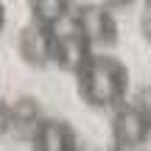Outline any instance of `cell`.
I'll return each mask as SVG.
<instances>
[{"label":"cell","instance_id":"obj_13","mask_svg":"<svg viewBox=\"0 0 151 151\" xmlns=\"http://www.w3.org/2000/svg\"><path fill=\"white\" fill-rule=\"evenodd\" d=\"M3 22H6V9H3V3H0V31H3Z\"/></svg>","mask_w":151,"mask_h":151},{"label":"cell","instance_id":"obj_5","mask_svg":"<svg viewBox=\"0 0 151 151\" xmlns=\"http://www.w3.org/2000/svg\"><path fill=\"white\" fill-rule=\"evenodd\" d=\"M56 45H53V65L65 73H78L81 65L92 56V42L84 37L81 31H62L53 34Z\"/></svg>","mask_w":151,"mask_h":151},{"label":"cell","instance_id":"obj_6","mask_svg":"<svg viewBox=\"0 0 151 151\" xmlns=\"http://www.w3.org/2000/svg\"><path fill=\"white\" fill-rule=\"evenodd\" d=\"M34 148L39 151H73L78 143H76L73 126L65 123V120L56 118H45L34 126V137H31Z\"/></svg>","mask_w":151,"mask_h":151},{"label":"cell","instance_id":"obj_11","mask_svg":"<svg viewBox=\"0 0 151 151\" xmlns=\"http://www.w3.org/2000/svg\"><path fill=\"white\" fill-rule=\"evenodd\" d=\"M137 104H140V106L146 109V115H148V120H151V92H140Z\"/></svg>","mask_w":151,"mask_h":151},{"label":"cell","instance_id":"obj_10","mask_svg":"<svg viewBox=\"0 0 151 151\" xmlns=\"http://www.w3.org/2000/svg\"><path fill=\"white\" fill-rule=\"evenodd\" d=\"M11 126H14V115H11V109L0 106V134H3V132H9Z\"/></svg>","mask_w":151,"mask_h":151},{"label":"cell","instance_id":"obj_14","mask_svg":"<svg viewBox=\"0 0 151 151\" xmlns=\"http://www.w3.org/2000/svg\"><path fill=\"white\" fill-rule=\"evenodd\" d=\"M148 3H151V0H148Z\"/></svg>","mask_w":151,"mask_h":151},{"label":"cell","instance_id":"obj_12","mask_svg":"<svg viewBox=\"0 0 151 151\" xmlns=\"http://www.w3.org/2000/svg\"><path fill=\"white\" fill-rule=\"evenodd\" d=\"M106 6H126V3H132V0H104Z\"/></svg>","mask_w":151,"mask_h":151},{"label":"cell","instance_id":"obj_4","mask_svg":"<svg viewBox=\"0 0 151 151\" xmlns=\"http://www.w3.org/2000/svg\"><path fill=\"white\" fill-rule=\"evenodd\" d=\"M53 31L50 25H42V22L31 20L25 28L20 31V39H17V48H20V56L25 65L31 67H48L53 65Z\"/></svg>","mask_w":151,"mask_h":151},{"label":"cell","instance_id":"obj_8","mask_svg":"<svg viewBox=\"0 0 151 151\" xmlns=\"http://www.w3.org/2000/svg\"><path fill=\"white\" fill-rule=\"evenodd\" d=\"M11 115H14V123L17 126H28V129H34V126L39 123V106L37 101H31V98H20V101L11 106Z\"/></svg>","mask_w":151,"mask_h":151},{"label":"cell","instance_id":"obj_2","mask_svg":"<svg viewBox=\"0 0 151 151\" xmlns=\"http://www.w3.org/2000/svg\"><path fill=\"white\" fill-rule=\"evenodd\" d=\"M151 134V120L140 104H118L112 115V146L115 148H134L146 143Z\"/></svg>","mask_w":151,"mask_h":151},{"label":"cell","instance_id":"obj_3","mask_svg":"<svg viewBox=\"0 0 151 151\" xmlns=\"http://www.w3.org/2000/svg\"><path fill=\"white\" fill-rule=\"evenodd\" d=\"M73 11L78 17V25L84 31V37L92 45H115L118 42V22H115L106 3H81Z\"/></svg>","mask_w":151,"mask_h":151},{"label":"cell","instance_id":"obj_9","mask_svg":"<svg viewBox=\"0 0 151 151\" xmlns=\"http://www.w3.org/2000/svg\"><path fill=\"white\" fill-rule=\"evenodd\" d=\"M140 34L146 37V42H151V3H148V9L143 11V17H140Z\"/></svg>","mask_w":151,"mask_h":151},{"label":"cell","instance_id":"obj_7","mask_svg":"<svg viewBox=\"0 0 151 151\" xmlns=\"http://www.w3.org/2000/svg\"><path fill=\"white\" fill-rule=\"evenodd\" d=\"M28 11H31V20L53 25L56 20L73 11V0H28Z\"/></svg>","mask_w":151,"mask_h":151},{"label":"cell","instance_id":"obj_1","mask_svg":"<svg viewBox=\"0 0 151 151\" xmlns=\"http://www.w3.org/2000/svg\"><path fill=\"white\" fill-rule=\"evenodd\" d=\"M76 90L87 106L115 109L129 92V70L120 59L92 50V56L76 73Z\"/></svg>","mask_w":151,"mask_h":151}]
</instances>
